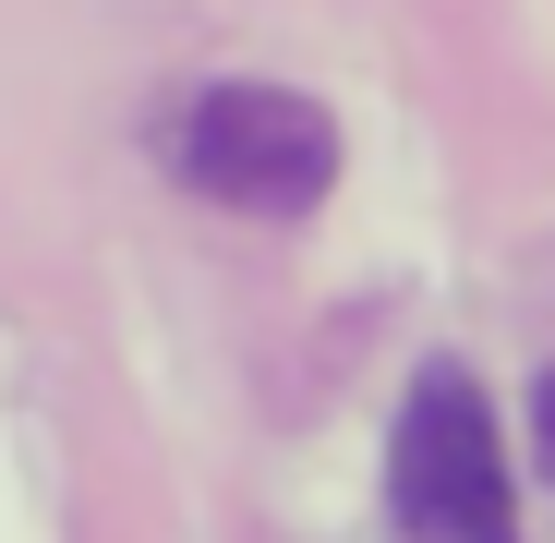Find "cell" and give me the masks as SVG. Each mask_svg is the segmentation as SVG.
Listing matches in <instances>:
<instances>
[{
  "label": "cell",
  "mask_w": 555,
  "mask_h": 543,
  "mask_svg": "<svg viewBox=\"0 0 555 543\" xmlns=\"http://www.w3.org/2000/svg\"><path fill=\"white\" fill-rule=\"evenodd\" d=\"M531 423H543V471H555V387H543V399H531Z\"/></svg>",
  "instance_id": "obj_3"
},
{
  "label": "cell",
  "mask_w": 555,
  "mask_h": 543,
  "mask_svg": "<svg viewBox=\"0 0 555 543\" xmlns=\"http://www.w3.org/2000/svg\"><path fill=\"white\" fill-rule=\"evenodd\" d=\"M387 507H399L411 543H519L495 411H483V387L459 375V362H435V375L399 399V435H387Z\"/></svg>",
  "instance_id": "obj_1"
},
{
  "label": "cell",
  "mask_w": 555,
  "mask_h": 543,
  "mask_svg": "<svg viewBox=\"0 0 555 543\" xmlns=\"http://www.w3.org/2000/svg\"><path fill=\"white\" fill-rule=\"evenodd\" d=\"M338 169V133L314 98H291V85H206L194 109H181V181L218 206H254V218H291L326 194Z\"/></svg>",
  "instance_id": "obj_2"
}]
</instances>
